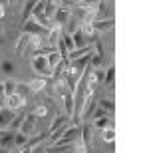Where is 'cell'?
<instances>
[{"label": "cell", "instance_id": "cell-1", "mask_svg": "<svg viewBox=\"0 0 153 153\" xmlns=\"http://www.w3.org/2000/svg\"><path fill=\"white\" fill-rule=\"evenodd\" d=\"M78 137H79V127H78V125H72V127H68V129L64 131V133L58 137L52 145H58V147H62V145H70V143H74Z\"/></svg>", "mask_w": 153, "mask_h": 153}, {"label": "cell", "instance_id": "cell-2", "mask_svg": "<svg viewBox=\"0 0 153 153\" xmlns=\"http://www.w3.org/2000/svg\"><path fill=\"white\" fill-rule=\"evenodd\" d=\"M32 70L36 74H40L42 78H50L52 76V68L48 66L46 56H32Z\"/></svg>", "mask_w": 153, "mask_h": 153}, {"label": "cell", "instance_id": "cell-3", "mask_svg": "<svg viewBox=\"0 0 153 153\" xmlns=\"http://www.w3.org/2000/svg\"><path fill=\"white\" fill-rule=\"evenodd\" d=\"M22 34H26V36H38V38H44V36H48V32L50 30H46V28H42L36 20H30V22H26L22 26Z\"/></svg>", "mask_w": 153, "mask_h": 153}, {"label": "cell", "instance_id": "cell-4", "mask_svg": "<svg viewBox=\"0 0 153 153\" xmlns=\"http://www.w3.org/2000/svg\"><path fill=\"white\" fill-rule=\"evenodd\" d=\"M34 127H36V115H34V114L24 115V119H22V125H20V133L28 137L30 133L34 131Z\"/></svg>", "mask_w": 153, "mask_h": 153}, {"label": "cell", "instance_id": "cell-5", "mask_svg": "<svg viewBox=\"0 0 153 153\" xmlns=\"http://www.w3.org/2000/svg\"><path fill=\"white\" fill-rule=\"evenodd\" d=\"M79 137H82V145L88 153L91 149V125L84 123V127H79Z\"/></svg>", "mask_w": 153, "mask_h": 153}, {"label": "cell", "instance_id": "cell-6", "mask_svg": "<svg viewBox=\"0 0 153 153\" xmlns=\"http://www.w3.org/2000/svg\"><path fill=\"white\" fill-rule=\"evenodd\" d=\"M14 131H2L0 129V147L4 149V151H8V149L14 145Z\"/></svg>", "mask_w": 153, "mask_h": 153}, {"label": "cell", "instance_id": "cell-7", "mask_svg": "<svg viewBox=\"0 0 153 153\" xmlns=\"http://www.w3.org/2000/svg\"><path fill=\"white\" fill-rule=\"evenodd\" d=\"M70 18V8H68V4H62V6H58V10H56V14H54V22L58 24V26H62L66 20Z\"/></svg>", "mask_w": 153, "mask_h": 153}, {"label": "cell", "instance_id": "cell-8", "mask_svg": "<svg viewBox=\"0 0 153 153\" xmlns=\"http://www.w3.org/2000/svg\"><path fill=\"white\" fill-rule=\"evenodd\" d=\"M115 26V22L111 20V18H105V20H97V22H91V28H94V32H105V30H111Z\"/></svg>", "mask_w": 153, "mask_h": 153}, {"label": "cell", "instance_id": "cell-9", "mask_svg": "<svg viewBox=\"0 0 153 153\" xmlns=\"http://www.w3.org/2000/svg\"><path fill=\"white\" fill-rule=\"evenodd\" d=\"M26 102H28L26 97H22V96H18V94H14V96L8 97V109H12V111H14V109H22L24 105H26Z\"/></svg>", "mask_w": 153, "mask_h": 153}, {"label": "cell", "instance_id": "cell-10", "mask_svg": "<svg viewBox=\"0 0 153 153\" xmlns=\"http://www.w3.org/2000/svg\"><path fill=\"white\" fill-rule=\"evenodd\" d=\"M68 115H58V117H54V121H52V125H50V129H48V133H54V131H58V129H62V127H66L68 125Z\"/></svg>", "mask_w": 153, "mask_h": 153}, {"label": "cell", "instance_id": "cell-11", "mask_svg": "<svg viewBox=\"0 0 153 153\" xmlns=\"http://www.w3.org/2000/svg\"><path fill=\"white\" fill-rule=\"evenodd\" d=\"M16 117V115H14V111H12V109H0V129H2V127H8V125L12 123V119Z\"/></svg>", "mask_w": 153, "mask_h": 153}, {"label": "cell", "instance_id": "cell-12", "mask_svg": "<svg viewBox=\"0 0 153 153\" xmlns=\"http://www.w3.org/2000/svg\"><path fill=\"white\" fill-rule=\"evenodd\" d=\"M88 54H94V48H91V46H84V48H79V50L70 52L68 62H74V60H78V58H82V56H88Z\"/></svg>", "mask_w": 153, "mask_h": 153}, {"label": "cell", "instance_id": "cell-13", "mask_svg": "<svg viewBox=\"0 0 153 153\" xmlns=\"http://www.w3.org/2000/svg\"><path fill=\"white\" fill-rule=\"evenodd\" d=\"M28 90L30 94H40V91L46 88V78H40V79H32V82H28Z\"/></svg>", "mask_w": 153, "mask_h": 153}, {"label": "cell", "instance_id": "cell-14", "mask_svg": "<svg viewBox=\"0 0 153 153\" xmlns=\"http://www.w3.org/2000/svg\"><path fill=\"white\" fill-rule=\"evenodd\" d=\"M34 4L36 2H24V8H22V18H20V26H24V24L28 22V16L32 14V10H34Z\"/></svg>", "mask_w": 153, "mask_h": 153}, {"label": "cell", "instance_id": "cell-15", "mask_svg": "<svg viewBox=\"0 0 153 153\" xmlns=\"http://www.w3.org/2000/svg\"><path fill=\"white\" fill-rule=\"evenodd\" d=\"M72 40H74V46H76V50H79V48H84V44L88 42V38L84 36V32H82V28H78L74 32V36H72Z\"/></svg>", "mask_w": 153, "mask_h": 153}, {"label": "cell", "instance_id": "cell-16", "mask_svg": "<svg viewBox=\"0 0 153 153\" xmlns=\"http://www.w3.org/2000/svg\"><path fill=\"white\" fill-rule=\"evenodd\" d=\"M97 108H102L108 115H114V111H115V103L111 102V100H100V102H97Z\"/></svg>", "mask_w": 153, "mask_h": 153}, {"label": "cell", "instance_id": "cell-17", "mask_svg": "<svg viewBox=\"0 0 153 153\" xmlns=\"http://www.w3.org/2000/svg\"><path fill=\"white\" fill-rule=\"evenodd\" d=\"M28 40H30V36L20 34L18 44H16V54H24V52H26V48H28Z\"/></svg>", "mask_w": 153, "mask_h": 153}, {"label": "cell", "instance_id": "cell-18", "mask_svg": "<svg viewBox=\"0 0 153 153\" xmlns=\"http://www.w3.org/2000/svg\"><path fill=\"white\" fill-rule=\"evenodd\" d=\"M46 60H48V66H50V68H52V72H54V68H56L58 64L62 62V60H60V54H58L56 50H52L50 54L46 56Z\"/></svg>", "mask_w": 153, "mask_h": 153}, {"label": "cell", "instance_id": "cell-19", "mask_svg": "<svg viewBox=\"0 0 153 153\" xmlns=\"http://www.w3.org/2000/svg\"><path fill=\"white\" fill-rule=\"evenodd\" d=\"M28 50L30 52H38V50H42V38H38V36H30V40H28Z\"/></svg>", "mask_w": 153, "mask_h": 153}, {"label": "cell", "instance_id": "cell-20", "mask_svg": "<svg viewBox=\"0 0 153 153\" xmlns=\"http://www.w3.org/2000/svg\"><path fill=\"white\" fill-rule=\"evenodd\" d=\"M2 85H4V96L6 97L14 96V91H16V82H14V79H6Z\"/></svg>", "mask_w": 153, "mask_h": 153}, {"label": "cell", "instance_id": "cell-21", "mask_svg": "<svg viewBox=\"0 0 153 153\" xmlns=\"http://www.w3.org/2000/svg\"><path fill=\"white\" fill-rule=\"evenodd\" d=\"M34 115L36 117H48V115H50V108H48L46 103H40V105H36Z\"/></svg>", "mask_w": 153, "mask_h": 153}, {"label": "cell", "instance_id": "cell-22", "mask_svg": "<svg viewBox=\"0 0 153 153\" xmlns=\"http://www.w3.org/2000/svg\"><path fill=\"white\" fill-rule=\"evenodd\" d=\"M56 10H58V4H56V2H46L44 14H46V18H48V20H52V16L56 14Z\"/></svg>", "mask_w": 153, "mask_h": 153}, {"label": "cell", "instance_id": "cell-23", "mask_svg": "<svg viewBox=\"0 0 153 153\" xmlns=\"http://www.w3.org/2000/svg\"><path fill=\"white\" fill-rule=\"evenodd\" d=\"M94 125L97 129H108V127H111V117H97Z\"/></svg>", "mask_w": 153, "mask_h": 153}, {"label": "cell", "instance_id": "cell-24", "mask_svg": "<svg viewBox=\"0 0 153 153\" xmlns=\"http://www.w3.org/2000/svg\"><path fill=\"white\" fill-rule=\"evenodd\" d=\"M114 78H115V66H109L105 70V74H103V79H105L108 85H114Z\"/></svg>", "mask_w": 153, "mask_h": 153}, {"label": "cell", "instance_id": "cell-25", "mask_svg": "<svg viewBox=\"0 0 153 153\" xmlns=\"http://www.w3.org/2000/svg\"><path fill=\"white\" fill-rule=\"evenodd\" d=\"M102 137H103V141H105V143H114V141H115V129H114V127H108V129H103Z\"/></svg>", "mask_w": 153, "mask_h": 153}, {"label": "cell", "instance_id": "cell-26", "mask_svg": "<svg viewBox=\"0 0 153 153\" xmlns=\"http://www.w3.org/2000/svg\"><path fill=\"white\" fill-rule=\"evenodd\" d=\"M62 42H64V46H66V50H68V54H70V52H74V50H76L74 40H72V36H70V34H62Z\"/></svg>", "mask_w": 153, "mask_h": 153}, {"label": "cell", "instance_id": "cell-27", "mask_svg": "<svg viewBox=\"0 0 153 153\" xmlns=\"http://www.w3.org/2000/svg\"><path fill=\"white\" fill-rule=\"evenodd\" d=\"M14 94H18V96H22V97L28 100L30 90H28V85H26V84H16V91H14Z\"/></svg>", "mask_w": 153, "mask_h": 153}, {"label": "cell", "instance_id": "cell-28", "mask_svg": "<svg viewBox=\"0 0 153 153\" xmlns=\"http://www.w3.org/2000/svg\"><path fill=\"white\" fill-rule=\"evenodd\" d=\"M28 141V137L26 135H22L20 131H18L16 135H14V145H18V147H24V143Z\"/></svg>", "mask_w": 153, "mask_h": 153}, {"label": "cell", "instance_id": "cell-29", "mask_svg": "<svg viewBox=\"0 0 153 153\" xmlns=\"http://www.w3.org/2000/svg\"><path fill=\"white\" fill-rule=\"evenodd\" d=\"M22 119H24V117H20V115H18V117H14V119H12V123L8 125V127H10V129H14V131L20 129V125H22Z\"/></svg>", "mask_w": 153, "mask_h": 153}, {"label": "cell", "instance_id": "cell-30", "mask_svg": "<svg viewBox=\"0 0 153 153\" xmlns=\"http://www.w3.org/2000/svg\"><path fill=\"white\" fill-rule=\"evenodd\" d=\"M0 68L4 70V72H12L14 66H12V62H2V64H0Z\"/></svg>", "mask_w": 153, "mask_h": 153}, {"label": "cell", "instance_id": "cell-31", "mask_svg": "<svg viewBox=\"0 0 153 153\" xmlns=\"http://www.w3.org/2000/svg\"><path fill=\"white\" fill-rule=\"evenodd\" d=\"M0 18H4V6L0 4Z\"/></svg>", "mask_w": 153, "mask_h": 153}, {"label": "cell", "instance_id": "cell-32", "mask_svg": "<svg viewBox=\"0 0 153 153\" xmlns=\"http://www.w3.org/2000/svg\"><path fill=\"white\" fill-rule=\"evenodd\" d=\"M2 36H4V32H2V26H0V42H2Z\"/></svg>", "mask_w": 153, "mask_h": 153}]
</instances>
